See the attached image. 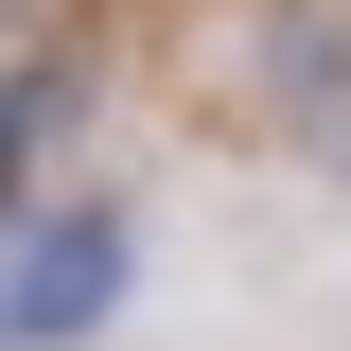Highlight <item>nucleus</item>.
<instances>
[{"instance_id":"nucleus-2","label":"nucleus","mask_w":351,"mask_h":351,"mask_svg":"<svg viewBox=\"0 0 351 351\" xmlns=\"http://www.w3.org/2000/svg\"><path fill=\"white\" fill-rule=\"evenodd\" d=\"M36 141H53V71H0V211H18V176H36Z\"/></svg>"},{"instance_id":"nucleus-1","label":"nucleus","mask_w":351,"mask_h":351,"mask_svg":"<svg viewBox=\"0 0 351 351\" xmlns=\"http://www.w3.org/2000/svg\"><path fill=\"white\" fill-rule=\"evenodd\" d=\"M141 299V228L123 211H18L0 228V351H88Z\"/></svg>"}]
</instances>
